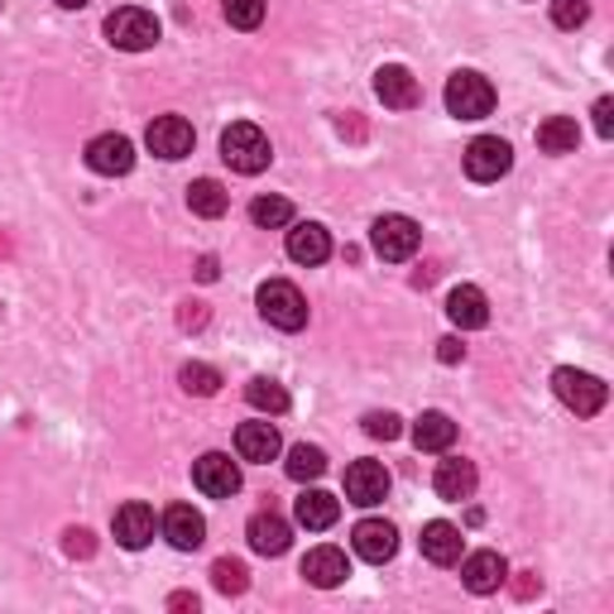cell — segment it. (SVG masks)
Here are the masks:
<instances>
[{
	"instance_id": "1",
	"label": "cell",
	"mask_w": 614,
	"mask_h": 614,
	"mask_svg": "<svg viewBox=\"0 0 614 614\" xmlns=\"http://www.w3.org/2000/svg\"><path fill=\"white\" fill-rule=\"evenodd\" d=\"M221 159H226L235 174H245V178H255V174H265L269 168V135L259 125L250 121H235L226 125V135H221Z\"/></svg>"
},
{
	"instance_id": "2",
	"label": "cell",
	"mask_w": 614,
	"mask_h": 614,
	"mask_svg": "<svg viewBox=\"0 0 614 614\" xmlns=\"http://www.w3.org/2000/svg\"><path fill=\"white\" fill-rule=\"evenodd\" d=\"M255 303H259V317H265L269 326H279V332H303L308 326V298L298 293L289 279L259 283Z\"/></svg>"
},
{
	"instance_id": "3",
	"label": "cell",
	"mask_w": 614,
	"mask_h": 614,
	"mask_svg": "<svg viewBox=\"0 0 614 614\" xmlns=\"http://www.w3.org/2000/svg\"><path fill=\"white\" fill-rule=\"evenodd\" d=\"M159 20L149 15L145 5H121L107 15V38L115 48H125V54H145V48L159 44Z\"/></svg>"
},
{
	"instance_id": "4",
	"label": "cell",
	"mask_w": 614,
	"mask_h": 614,
	"mask_svg": "<svg viewBox=\"0 0 614 614\" xmlns=\"http://www.w3.org/2000/svg\"><path fill=\"white\" fill-rule=\"evenodd\" d=\"M552 389L577 417H595L610 403V384L595 380V375H585V370H571V365H561V370L552 375Z\"/></svg>"
},
{
	"instance_id": "5",
	"label": "cell",
	"mask_w": 614,
	"mask_h": 614,
	"mask_svg": "<svg viewBox=\"0 0 614 614\" xmlns=\"http://www.w3.org/2000/svg\"><path fill=\"white\" fill-rule=\"evenodd\" d=\"M447 111L456 121H485L494 111V87L480 72H451L447 82Z\"/></svg>"
},
{
	"instance_id": "6",
	"label": "cell",
	"mask_w": 614,
	"mask_h": 614,
	"mask_svg": "<svg viewBox=\"0 0 614 614\" xmlns=\"http://www.w3.org/2000/svg\"><path fill=\"white\" fill-rule=\"evenodd\" d=\"M370 245H375V255H380V259H389V265H403V259L417 255V245H423V231H417L413 216H399L394 212V216L375 221Z\"/></svg>"
},
{
	"instance_id": "7",
	"label": "cell",
	"mask_w": 614,
	"mask_h": 614,
	"mask_svg": "<svg viewBox=\"0 0 614 614\" xmlns=\"http://www.w3.org/2000/svg\"><path fill=\"white\" fill-rule=\"evenodd\" d=\"M509 168H514V149H509L500 135L470 139V149H466V178L470 182H500Z\"/></svg>"
},
{
	"instance_id": "8",
	"label": "cell",
	"mask_w": 614,
	"mask_h": 614,
	"mask_svg": "<svg viewBox=\"0 0 614 614\" xmlns=\"http://www.w3.org/2000/svg\"><path fill=\"white\" fill-rule=\"evenodd\" d=\"M192 485L202 494H212V500H231L241 490V466L226 451H206L202 461H192Z\"/></svg>"
},
{
	"instance_id": "9",
	"label": "cell",
	"mask_w": 614,
	"mask_h": 614,
	"mask_svg": "<svg viewBox=\"0 0 614 614\" xmlns=\"http://www.w3.org/2000/svg\"><path fill=\"white\" fill-rule=\"evenodd\" d=\"M145 145L159 154V159H188L192 145H198V135H192V125L182 121V115H159V121H149L145 130Z\"/></svg>"
},
{
	"instance_id": "10",
	"label": "cell",
	"mask_w": 614,
	"mask_h": 614,
	"mask_svg": "<svg viewBox=\"0 0 614 614\" xmlns=\"http://www.w3.org/2000/svg\"><path fill=\"white\" fill-rule=\"evenodd\" d=\"M87 168L101 178H121L135 168V145H130L125 135H97L87 145Z\"/></svg>"
},
{
	"instance_id": "11",
	"label": "cell",
	"mask_w": 614,
	"mask_h": 614,
	"mask_svg": "<svg viewBox=\"0 0 614 614\" xmlns=\"http://www.w3.org/2000/svg\"><path fill=\"white\" fill-rule=\"evenodd\" d=\"M389 494V470L380 461H350L346 466V500L360 509H375Z\"/></svg>"
},
{
	"instance_id": "12",
	"label": "cell",
	"mask_w": 614,
	"mask_h": 614,
	"mask_svg": "<svg viewBox=\"0 0 614 614\" xmlns=\"http://www.w3.org/2000/svg\"><path fill=\"white\" fill-rule=\"evenodd\" d=\"M375 97H380L389 111H413L417 101H423V87H417V77L409 68L389 63V68L375 72Z\"/></svg>"
},
{
	"instance_id": "13",
	"label": "cell",
	"mask_w": 614,
	"mask_h": 614,
	"mask_svg": "<svg viewBox=\"0 0 614 614\" xmlns=\"http://www.w3.org/2000/svg\"><path fill=\"white\" fill-rule=\"evenodd\" d=\"M115 543L130 547V552H139V547H149L154 543V528H159V518H154V509L149 504H121L115 509Z\"/></svg>"
},
{
	"instance_id": "14",
	"label": "cell",
	"mask_w": 614,
	"mask_h": 614,
	"mask_svg": "<svg viewBox=\"0 0 614 614\" xmlns=\"http://www.w3.org/2000/svg\"><path fill=\"white\" fill-rule=\"evenodd\" d=\"M350 547L365 557V561H389L399 552V528L394 524H384V518H360L356 524V533H350Z\"/></svg>"
},
{
	"instance_id": "15",
	"label": "cell",
	"mask_w": 614,
	"mask_h": 614,
	"mask_svg": "<svg viewBox=\"0 0 614 614\" xmlns=\"http://www.w3.org/2000/svg\"><path fill=\"white\" fill-rule=\"evenodd\" d=\"M245 538H250V547L259 557H279V552H289L293 528H289V518H279L273 509H259L250 524H245Z\"/></svg>"
},
{
	"instance_id": "16",
	"label": "cell",
	"mask_w": 614,
	"mask_h": 614,
	"mask_svg": "<svg viewBox=\"0 0 614 614\" xmlns=\"http://www.w3.org/2000/svg\"><path fill=\"white\" fill-rule=\"evenodd\" d=\"M235 451H241V461L269 466L273 456L283 451L279 427H273V423H241V427H235Z\"/></svg>"
},
{
	"instance_id": "17",
	"label": "cell",
	"mask_w": 614,
	"mask_h": 614,
	"mask_svg": "<svg viewBox=\"0 0 614 614\" xmlns=\"http://www.w3.org/2000/svg\"><path fill=\"white\" fill-rule=\"evenodd\" d=\"M159 528H164V538L174 543L178 552H192V547H202V543H206V518H202L192 504H174V509L164 514V524H159Z\"/></svg>"
},
{
	"instance_id": "18",
	"label": "cell",
	"mask_w": 614,
	"mask_h": 614,
	"mask_svg": "<svg viewBox=\"0 0 614 614\" xmlns=\"http://www.w3.org/2000/svg\"><path fill=\"white\" fill-rule=\"evenodd\" d=\"M461 581H466L470 595H490L509 581V561L500 552H470L466 567H461Z\"/></svg>"
},
{
	"instance_id": "19",
	"label": "cell",
	"mask_w": 614,
	"mask_h": 614,
	"mask_svg": "<svg viewBox=\"0 0 614 614\" xmlns=\"http://www.w3.org/2000/svg\"><path fill=\"white\" fill-rule=\"evenodd\" d=\"M326 255H332V235H326V226H317V221H298V226L289 231V259L293 265H326Z\"/></svg>"
},
{
	"instance_id": "20",
	"label": "cell",
	"mask_w": 614,
	"mask_h": 614,
	"mask_svg": "<svg viewBox=\"0 0 614 614\" xmlns=\"http://www.w3.org/2000/svg\"><path fill=\"white\" fill-rule=\"evenodd\" d=\"M417 547H423V557L433 567H451V561H461V528L447 524V518H433L423 528V538H417Z\"/></svg>"
},
{
	"instance_id": "21",
	"label": "cell",
	"mask_w": 614,
	"mask_h": 614,
	"mask_svg": "<svg viewBox=\"0 0 614 614\" xmlns=\"http://www.w3.org/2000/svg\"><path fill=\"white\" fill-rule=\"evenodd\" d=\"M303 577L312 585H322V591H332V585H342L350 577V561L342 547H312V552L303 557Z\"/></svg>"
},
{
	"instance_id": "22",
	"label": "cell",
	"mask_w": 614,
	"mask_h": 614,
	"mask_svg": "<svg viewBox=\"0 0 614 614\" xmlns=\"http://www.w3.org/2000/svg\"><path fill=\"white\" fill-rule=\"evenodd\" d=\"M447 317L461 326V332H476V326H485V322H490L485 293H480L476 283H461V289H451V298H447Z\"/></svg>"
},
{
	"instance_id": "23",
	"label": "cell",
	"mask_w": 614,
	"mask_h": 614,
	"mask_svg": "<svg viewBox=\"0 0 614 614\" xmlns=\"http://www.w3.org/2000/svg\"><path fill=\"white\" fill-rule=\"evenodd\" d=\"M433 485H437L442 500L461 504V500H470V494H476V466L461 461V456H451V461H442V466H437Z\"/></svg>"
},
{
	"instance_id": "24",
	"label": "cell",
	"mask_w": 614,
	"mask_h": 614,
	"mask_svg": "<svg viewBox=\"0 0 614 614\" xmlns=\"http://www.w3.org/2000/svg\"><path fill=\"white\" fill-rule=\"evenodd\" d=\"M293 514H298V524L303 528L322 533V528H332L336 518H342V504H336V494H326V490H308V494H298Z\"/></svg>"
},
{
	"instance_id": "25",
	"label": "cell",
	"mask_w": 614,
	"mask_h": 614,
	"mask_svg": "<svg viewBox=\"0 0 614 614\" xmlns=\"http://www.w3.org/2000/svg\"><path fill=\"white\" fill-rule=\"evenodd\" d=\"M413 442H417V451H451V442H456V423L447 413H423L413 423Z\"/></svg>"
},
{
	"instance_id": "26",
	"label": "cell",
	"mask_w": 614,
	"mask_h": 614,
	"mask_svg": "<svg viewBox=\"0 0 614 614\" xmlns=\"http://www.w3.org/2000/svg\"><path fill=\"white\" fill-rule=\"evenodd\" d=\"M581 145V125L571 115H547L538 125V149L543 154H577Z\"/></svg>"
},
{
	"instance_id": "27",
	"label": "cell",
	"mask_w": 614,
	"mask_h": 614,
	"mask_svg": "<svg viewBox=\"0 0 614 614\" xmlns=\"http://www.w3.org/2000/svg\"><path fill=\"white\" fill-rule=\"evenodd\" d=\"M188 206L198 216H206V221H216V216H226V206H231V198H226V188H221L216 178H198L188 188Z\"/></svg>"
},
{
	"instance_id": "28",
	"label": "cell",
	"mask_w": 614,
	"mask_h": 614,
	"mask_svg": "<svg viewBox=\"0 0 614 614\" xmlns=\"http://www.w3.org/2000/svg\"><path fill=\"white\" fill-rule=\"evenodd\" d=\"M245 403L259 413H283L289 409V389H283L279 380H250L245 384Z\"/></svg>"
},
{
	"instance_id": "29",
	"label": "cell",
	"mask_w": 614,
	"mask_h": 614,
	"mask_svg": "<svg viewBox=\"0 0 614 614\" xmlns=\"http://www.w3.org/2000/svg\"><path fill=\"white\" fill-rule=\"evenodd\" d=\"M250 221L259 231H279L293 221V202L289 198H255L250 202Z\"/></svg>"
},
{
	"instance_id": "30",
	"label": "cell",
	"mask_w": 614,
	"mask_h": 614,
	"mask_svg": "<svg viewBox=\"0 0 614 614\" xmlns=\"http://www.w3.org/2000/svg\"><path fill=\"white\" fill-rule=\"evenodd\" d=\"M178 380H182V389H188V394H198V399H212L216 389H221V375L212 370V365H202V360H188V365H182Z\"/></svg>"
},
{
	"instance_id": "31",
	"label": "cell",
	"mask_w": 614,
	"mask_h": 614,
	"mask_svg": "<svg viewBox=\"0 0 614 614\" xmlns=\"http://www.w3.org/2000/svg\"><path fill=\"white\" fill-rule=\"evenodd\" d=\"M322 470H326L322 447H308V442H298V447H289V476H293V480H317Z\"/></svg>"
},
{
	"instance_id": "32",
	"label": "cell",
	"mask_w": 614,
	"mask_h": 614,
	"mask_svg": "<svg viewBox=\"0 0 614 614\" xmlns=\"http://www.w3.org/2000/svg\"><path fill=\"white\" fill-rule=\"evenodd\" d=\"M212 585L221 595H241L245 585H250V571H245V561H235V557H221L216 567H212Z\"/></svg>"
},
{
	"instance_id": "33",
	"label": "cell",
	"mask_w": 614,
	"mask_h": 614,
	"mask_svg": "<svg viewBox=\"0 0 614 614\" xmlns=\"http://www.w3.org/2000/svg\"><path fill=\"white\" fill-rule=\"evenodd\" d=\"M226 20L235 30H259L265 24V0H226Z\"/></svg>"
},
{
	"instance_id": "34",
	"label": "cell",
	"mask_w": 614,
	"mask_h": 614,
	"mask_svg": "<svg viewBox=\"0 0 614 614\" xmlns=\"http://www.w3.org/2000/svg\"><path fill=\"white\" fill-rule=\"evenodd\" d=\"M591 20V5L585 0H552V24L557 30H581Z\"/></svg>"
},
{
	"instance_id": "35",
	"label": "cell",
	"mask_w": 614,
	"mask_h": 614,
	"mask_svg": "<svg viewBox=\"0 0 614 614\" xmlns=\"http://www.w3.org/2000/svg\"><path fill=\"white\" fill-rule=\"evenodd\" d=\"M365 433L380 437V442H394L403 433V423H399L394 413H365Z\"/></svg>"
},
{
	"instance_id": "36",
	"label": "cell",
	"mask_w": 614,
	"mask_h": 614,
	"mask_svg": "<svg viewBox=\"0 0 614 614\" xmlns=\"http://www.w3.org/2000/svg\"><path fill=\"white\" fill-rule=\"evenodd\" d=\"M595 130H600V139L614 135V101H610V97L595 101Z\"/></svg>"
},
{
	"instance_id": "37",
	"label": "cell",
	"mask_w": 614,
	"mask_h": 614,
	"mask_svg": "<svg viewBox=\"0 0 614 614\" xmlns=\"http://www.w3.org/2000/svg\"><path fill=\"white\" fill-rule=\"evenodd\" d=\"M68 557H91V533L87 528H68Z\"/></svg>"
},
{
	"instance_id": "38",
	"label": "cell",
	"mask_w": 614,
	"mask_h": 614,
	"mask_svg": "<svg viewBox=\"0 0 614 614\" xmlns=\"http://www.w3.org/2000/svg\"><path fill=\"white\" fill-rule=\"evenodd\" d=\"M461 356H466V346L456 342V336H447V342H437V360H447V365H456V360H461Z\"/></svg>"
},
{
	"instance_id": "39",
	"label": "cell",
	"mask_w": 614,
	"mask_h": 614,
	"mask_svg": "<svg viewBox=\"0 0 614 614\" xmlns=\"http://www.w3.org/2000/svg\"><path fill=\"white\" fill-rule=\"evenodd\" d=\"M182 326H202L206 322V312H202V303H188V308H182V317H178Z\"/></svg>"
},
{
	"instance_id": "40",
	"label": "cell",
	"mask_w": 614,
	"mask_h": 614,
	"mask_svg": "<svg viewBox=\"0 0 614 614\" xmlns=\"http://www.w3.org/2000/svg\"><path fill=\"white\" fill-rule=\"evenodd\" d=\"M168 605H174V610H198V595H188V591H178L174 600H168Z\"/></svg>"
},
{
	"instance_id": "41",
	"label": "cell",
	"mask_w": 614,
	"mask_h": 614,
	"mask_svg": "<svg viewBox=\"0 0 614 614\" xmlns=\"http://www.w3.org/2000/svg\"><path fill=\"white\" fill-rule=\"evenodd\" d=\"M198 279H202V283H212V279H216V259H212V255H206L202 265H198Z\"/></svg>"
},
{
	"instance_id": "42",
	"label": "cell",
	"mask_w": 614,
	"mask_h": 614,
	"mask_svg": "<svg viewBox=\"0 0 614 614\" xmlns=\"http://www.w3.org/2000/svg\"><path fill=\"white\" fill-rule=\"evenodd\" d=\"M54 5H63V10H82L87 0H54Z\"/></svg>"
}]
</instances>
